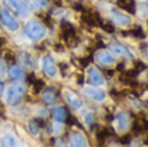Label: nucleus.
<instances>
[{
  "mask_svg": "<svg viewBox=\"0 0 148 147\" xmlns=\"http://www.w3.org/2000/svg\"><path fill=\"white\" fill-rule=\"evenodd\" d=\"M25 31L29 38L33 39V41H39V39H42L46 35V29H44V26L36 20L29 21L25 26Z\"/></svg>",
  "mask_w": 148,
  "mask_h": 147,
  "instance_id": "f257e3e1",
  "label": "nucleus"
},
{
  "mask_svg": "<svg viewBox=\"0 0 148 147\" xmlns=\"http://www.w3.org/2000/svg\"><path fill=\"white\" fill-rule=\"evenodd\" d=\"M43 70L48 77H55L56 76V65H55V61L51 56H46L43 59Z\"/></svg>",
  "mask_w": 148,
  "mask_h": 147,
  "instance_id": "6e6552de",
  "label": "nucleus"
},
{
  "mask_svg": "<svg viewBox=\"0 0 148 147\" xmlns=\"http://www.w3.org/2000/svg\"><path fill=\"white\" fill-rule=\"evenodd\" d=\"M23 94H25V86L21 83H14L7 91V103L9 106H14L22 99Z\"/></svg>",
  "mask_w": 148,
  "mask_h": 147,
  "instance_id": "f03ea898",
  "label": "nucleus"
},
{
  "mask_svg": "<svg viewBox=\"0 0 148 147\" xmlns=\"http://www.w3.org/2000/svg\"><path fill=\"white\" fill-rule=\"evenodd\" d=\"M4 3L10 8L12 10H14L18 14H22V9H21L20 0H4Z\"/></svg>",
  "mask_w": 148,
  "mask_h": 147,
  "instance_id": "6ab92c4d",
  "label": "nucleus"
},
{
  "mask_svg": "<svg viewBox=\"0 0 148 147\" xmlns=\"http://www.w3.org/2000/svg\"><path fill=\"white\" fill-rule=\"evenodd\" d=\"M100 26H101V29H104L107 33H114V27H113V25L112 23H109L108 21H100V23H99Z\"/></svg>",
  "mask_w": 148,
  "mask_h": 147,
  "instance_id": "4be33fe9",
  "label": "nucleus"
},
{
  "mask_svg": "<svg viewBox=\"0 0 148 147\" xmlns=\"http://www.w3.org/2000/svg\"><path fill=\"white\" fill-rule=\"evenodd\" d=\"M70 146L72 147H88L84 135L81 132H74L70 135Z\"/></svg>",
  "mask_w": 148,
  "mask_h": 147,
  "instance_id": "1a4fd4ad",
  "label": "nucleus"
},
{
  "mask_svg": "<svg viewBox=\"0 0 148 147\" xmlns=\"http://www.w3.org/2000/svg\"><path fill=\"white\" fill-rule=\"evenodd\" d=\"M139 9H142V16H147V13H148V5L147 4H140Z\"/></svg>",
  "mask_w": 148,
  "mask_h": 147,
  "instance_id": "a878e982",
  "label": "nucleus"
},
{
  "mask_svg": "<svg viewBox=\"0 0 148 147\" xmlns=\"http://www.w3.org/2000/svg\"><path fill=\"white\" fill-rule=\"evenodd\" d=\"M116 124L120 132H126L127 128L130 126V119L126 112H118L116 116Z\"/></svg>",
  "mask_w": 148,
  "mask_h": 147,
  "instance_id": "423d86ee",
  "label": "nucleus"
},
{
  "mask_svg": "<svg viewBox=\"0 0 148 147\" xmlns=\"http://www.w3.org/2000/svg\"><path fill=\"white\" fill-rule=\"evenodd\" d=\"M131 35H134L135 38H144V33L143 30H142V27H135L134 30L130 31Z\"/></svg>",
  "mask_w": 148,
  "mask_h": 147,
  "instance_id": "b1692460",
  "label": "nucleus"
},
{
  "mask_svg": "<svg viewBox=\"0 0 148 147\" xmlns=\"http://www.w3.org/2000/svg\"><path fill=\"white\" fill-rule=\"evenodd\" d=\"M0 21L7 29L10 31H16L18 29V22L16 21L14 16L7 9V8H0Z\"/></svg>",
  "mask_w": 148,
  "mask_h": 147,
  "instance_id": "20e7f679",
  "label": "nucleus"
},
{
  "mask_svg": "<svg viewBox=\"0 0 148 147\" xmlns=\"http://www.w3.org/2000/svg\"><path fill=\"white\" fill-rule=\"evenodd\" d=\"M109 134H110V133H109V129H108V128H103V129L99 130V132H97V134H96L97 141H99L100 143H103L108 137H109Z\"/></svg>",
  "mask_w": 148,
  "mask_h": 147,
  "instance_id": "aec40b11",
  "label": "nucleus"
},
{
  "mask_svg": "<svg viewBox=\"0 0 148 147\" xmlns=\"http://www.w3.org/2000/svg\"><path fill=\"white\" fill-rule=\"evenodd\" d=\"M46 4H47V0H35L36 7H44Z\"/></svg>",
  "mask_w": 148,
  "mask_h": 147,
  "instance_id": "bb28decb",
  "label": "nucleus"
},
{
  "mask_svg": "<svg viewBox=\"0 0 148 147\" xmlns=\"http://www.w3.org/2000/svg\"><path fill=\"white\" fill-rule=\"evenodd\" d=\"M42 98H43V100L46 103H53L57 98V93L53 87H47L42 94Z\"/></svg>",
  "mask_w": 148,
  "mask_h": 147,
  "instance_id": "2eb2a0df",
  "label": "nucleus"
},
{
  "mask_svg": "<svg viewBox=\"0 0 148 147\" xmlns=\"http://www.w3.org/2000/svg\"><path fill=\"white\" fill-rule=\"evenodd\" d=\"M84 94L96 102H101L105 99V93L96 87H84Z\"/></svg>",
  "mask_w": 148,
  "mask_h": 147,
  "instance_id": "9d476101",
  "label": "nucleus"
},
{
  "mask_svg": "<svg viewBox=\"0 0 148 147\" xmlns=\"http://www.w3.org/2000/svg\"><path fill=\"white\" fill-rule=\"evenodd\" d=\"M68 111L65 107H56L53 109V119L56 120L59 124H62V122L66 121V117H68Z\"/></svg>",
  "mask_w": 148,
  "mask_h": 147,
  "instance_id": "ddd939ff",
  "label": "nucleus"
},
{
  "mask_svg": "<svg viewBox=\"0 0 148 147\" xmlns=\"http://www.w3.org/2000/svg\"><path fill=\"white\" fill-rule=\"evenodd\" d=\"M20 59H21V61H22V64L25 65V67H27V68L31 67V60H30L29 54H26V52H21V54H20Z\"/></svg>",
  "mask_w": 148,
  "mask_h": 147,
  "instance_id": "412c9836",
  "label": "nucleus"
},
{
  "mask_svg": "<svg viewBox=\"0 0 148 147\" xmlns=\"http://www.w3.org/2000/svg\"><path fill=\"white\" fill-rule=\"evenodd\" d=\"M8 74H9V77L12 80H20V78L23 77V70L18 65H12L9 68V70H8Z\"/></svg>",
  "mask_w": 148,
  "mask_h": 147,
  "instance_id": "f3484780",
  "label": "nucleus"
},
{
  "mask_svg": "<svg viewBox=\"0 0 148 147\" xmlns=\"http://www.w3.org/2000/svg\"><path fill=\"white\" fill-rule=\"evenodd\" d=\"M117 5L123 10H127L130 13L135 12V7H134L133 0H117Z\"/></svg>",
  "mask_w": 148,
  "mask_h": 147,
  "instance_id": "a211bd4d",
  "label": "nucleus"
},
{
  "mask_svg": "<svg viewBox=\"0 0 148 147\" xmlns=\"http://www.w3.org/2000/svg\"><path fill=\"white\" fill-rule=\"evenodd\" d=\"M90 63V57H84V59H81V64L82 67H87V64Z\"/></svg>",
  "mask_w": 148,
  "mask_h": 147,
  "instance_id": "cd10ccee",
  "label": "nucleus"
},
{
  "mask_svg": "<svg viewBox=\"0 0 148 147\" xmlns=\"http://www.w3.org/2000/svg\"><path fill=\"white\" fill-rule=\"evenodd\" d=\"M29 129H30L31 134H38L39 128H38V120H31L29 122Z\"/></svg>",
  "mask_w": 148,
  "mask_h": 147,
  "instance_id": "5701e85b",
  "label": "nucleus"
},
{
  "mask_svg": "<svg viewBox=\"0 0 148 147\" xmlns=\"http://www.w3.org/2000/svg\"><path fill=\"white\" fill-rule=\"evenodd\" d=\"M64 96H65V99H66L68 104H69L72 108H74V109H81L82 108V106H83L82 100L74 93H72L70 90H65L64 91Z\"/></svg>",
  "mask_w": 148,
  "mask_h": 147,
  "instance_id": "0eeeda50",
  "label": "nucleus"
},
{
  "mask_svg": "<svg viewBox=\"0 0 148 147\" xmlns=\"http://www.w3.org/2000/svg\"><path fill=\"white\" fill-rule=\"evenodd\" d=\"M110 49H112V52H114V54L120 55V56L133 57L131 52L129 51V49L126 48L125 46H122V44H120V43H113V44H110Z\"/></svg>",
  "mask_w": 148,
  "mask_h": 147,
  "instance_id": "4468645a",
  "label": "nucleus"
},
{
  "mask_svg": "<svg viewBox=\"0 0 148 147\" xmlns=\"http://www.w3.org/2000/svg\"><path fill=\"white\" fill-rule=\"evenodd\" d=\"M87 78H88V82L92 86H101L104 85V77L103 74L99 72V69L95 67H90L87 69Z\"/></svg>",
  "mask_w": 148,
  "mask_h": 147,
  "instance_id": "39448f33",
  "label": "nucleus"
},
{
  "mask_svg": "<svg viewBox=\"0 0 148 147\" xmlns=\"http://www.w3.org/2000/svg\"><path fill=\"white\" fill-rule=\"evenodd\" d=\"M3 93H4V83L0 82V96L3 95Z\"/></svg>",
  "mask_w": 148,
  "mask_h": 147,
  "instance_id": "c85d7f7f",
  "label": "nucleus"
},
{
  "mask_svg": "<svg viewBox=\"0 0 148 147\" xmlns=\"http://www.w3.org/2000/svg\"><path fill=\"white\" fill-rule=\"evenodd\" d=\"M3 72H4V64H3V63L0 61V76L3 74Z\"/></svg>",
  "mask_w": 148,
  "mask_h": 147,
  "instance_id": "c756f323",
  "label": "nucleus"
},
{
  "mask_svg": "<svg viewBox=\"0 0 148 147\" xmlns=\"http://www.w3.org/2000/svg\"><path fill=\"white\" fill-rule=\"evenodd\" d=\"M112 18L113 21H116V22L118 23V25L121 26H126L130 23V17H129L127 14H123L122 12H120V10H116V9H112Z\"/></svg>",
  "mask_w": 148,
  "mask_h": 147,
  "instance_id": "f8f14e48",
  "label": "nucleus"
},
{
  "mask_svg": "<svg viewBox=\"0 0 148 147\" xmlns=\"http://www.w3.org/2000/svg\"><path fill=\"white\" fill-rule=\"evenodd\" d=\"M61 34H62L64 41L66 42L68 46H70V47L75 46V44L79 42V39L77 38V34H75L74 27L69 22H66V21H62L61 22Z\"/></svg>",
  "mask_w": 148,
  "mask_h": 147,
  "instance_id": "7ed1b4c3",
  "label": "nucleus"
},
{
  "mask_svg": "<svg viewBox=\"0 0 148 147\" xmlns=\"http://www.w3.org/2000/svg\"><path fill=\"white\" fill-rule=\"evenodd\" d=\"M44 86V83L42 82L40 80H36L35 82H34V91H35V93H39V91L42 90V87H43Z\"/></svg>",
  "mask_w": 148,
  "mask_h": 147,
  "instance_id": "393cba45",
  "label": "nucleus"
},
{
  "mask_svg": "<svg viewBox=\"0 0 148 147\" xmlns=\"http://www.w3.org/2000/svg\"><path fill=\"white\" fill-rule=\"evenodd\" d=\"M1 147H20L18 146V142L13 135L10 134H5L4 137L1 138Z\"/></svg>",
  "mask_w": 148,
  "mask_h": 147,
  "instance_id": "dca6fc26",
  "label": "nucleus"
},
{
  "mask_svg": "<svg viewBox=\"0 0 148 147\" xmlns=\"http://www.w3.org/2000/svg\"><path fill=\"white\" fill-rule=\"evenodd\" d=\"M96 61L101 65H112L114 63V57L109 54L108 51H99L95 56Z\"/></svg>",
  "mask_w": 148,
  "mask_h": 147,
  "instance_id": "9b49d317",
  "label": "nucleus"
}]
</instances>
